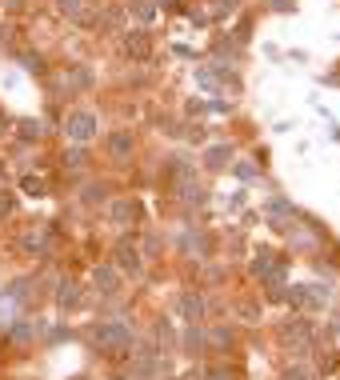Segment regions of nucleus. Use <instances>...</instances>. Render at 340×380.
Segmentation results:
<instances>
[{"label":"nucleus","instance_id":"obj_16","mask_svg":"<svg viewBox=\"0 0 340 380\" xmlns=\"http://www.w3.org/2000/svg\"><path fill=\"white\" fill-rule=\"evenodd\" d=\"M284 380H317V372H313V368H304V364H296V368L284 372Z\"/></svg>","mask_w":340,"mask_h":380},{"label":"nucleus","instance_id":"obj_24","mask_svg":"<svg viewBox=\"0 0 340 380\" xmlns=\"http://www.w3.org/2000/svg\"><path fill=\"white\" fill-rule=\"evenodd\" d=\"M337 380H340V377H337Z\"/></svg>","mask_w":340,"mask_h":380},{"label":"nucleus","instance_id":"obj_18","mask_svg":"<svg viewBox=\"0 0 340 380\" xmlns=\"http://www.w3.org/2000/svg\"><path fill=\"white\" fill-rule=\"evenodd\" d=\"M21 64H24L28 72H41V69H45V64H41V56H32V52H24V56H21Z\"/></svg>","mask_w":340,"mask_h":380},{"label":"nucleus","instance_id":"obj_20","mask_svg":"<svg viewBox=\"0 0 340 380\" xmlns=\"http://www.w3.org/2000/svg\"><path fill=\"white\" fill-rule=\"evenodd\" d=\"M12 336H16V340H28V336H32V324H16V329H12Z\"/></svg>","mask_w":340,"mask_h":380},{"label":"nucleus","instance_id":"obj_17","mask_svg":"<svg viewBox=\"0 0 340 380\" xmlns=\"http://www.w3.org/2000/svg\"><path fill=\"white\" fill-rule=\"evenodd\" d=\"M41 136V124L36 120H21V141H36Z\"/></svg>","mask_w":340,"mask_h":380},{"label":"nucleus","instance_id":"obj_5","mask_svg":"<svg viewBox=\"0 0 340 380\" xmlns=\"http://www.w3.org/2000/svg\"><path fill=\"white\" fill-rule=\"evenodd\" d=\"M177 309H181V320L196 324V320H204V296H201V292H181Z\"/></svg>","mask_w":340,"mask_h":380},{"label":"nucleus","instance_id":"obj_11","mask_svg":"<svg viewBox=\"0 0 340 380\" xmlns=\"http://www.w3.org/2000/svg\"><path fill=\"white\" fill-rule=\"evenodd\" d=\"M128 8H133L140 21H152V16H157V4H152V0H128Z\"/></svg>","mask_w":340,"mask_h":380},{"label":"nucleus","instance_id":"obj_4","mask_svg":"<svg viewBox=\"0 0 340 380\" xmlns=\"http://www.w3.org/2000/svg\"><path fill=\"white\" fill-rule=\"evenodd\" d=\"M109 216H113L116 228H128V224H136V220H140V204H136L133 196H124V200H116L113 209H109Z\"/></svg>","mask_w":340,"mask_h":380},{"label":"nucleus","instance_id":"obj_23","mask_svg":"<svg viewBox=\"0 0 340 380\" xmlns=\"http://www.w3.org/2000/svg\"><path fill=\"white\" fill-rule=\"evenodd\" d=\"M272 4H276V8H288V0H272Z\"/></svg>","mask_w":340,"mask_h":380},{"label":"nucleus","instance_id":"obj_12","mask_svg":"<svg viewBox=\"0 0 340 380\" xmlns=\"http://www.w3.org/2000/svg\"><path fill=\"white\" fill-rule=\"evenodd\" d=\"M56 8H60L65 16H72V21H80V16H84V4H80V0H56Z\"/></svg>","mask_w":340,"mask_h":380},{"label":"nucleus","instance_id":"obj_13","mask_svg":"<svg viewBox=\"0 0 340 380\" xmlns=\"http://www.w3.org/2000/svg\"><path fill=\"white\" fill-rule=\"evenodd\" d=\"M65 80H68V84H76V88H89V84H92V72L89 69H72Z\"/></svg>","mask_w":340,"mask_h":380},{"label":"nucleus","instance_id":"obj_2","mask_svg":"<svg viewBox=\"0 0 340 380\" xmlns=\"http://www.w3.org/2000/svg\"><path fill=\"white\" fill-rule=\"evenodd\" d=\"M65 132H68V141L89 144L92 136H96V117H92V112H68V120H65Z\"/></svg>","mask_w":340,"mask_h":380},{"label":"nucleus","instance_id":"obj_15","mask_svg":"<svg viewBox=\"0 0 340 380\" xmlns=\"http://www.w3.org/2000/svg\"><path fill=\"white\" fill-rule=\"evenodd\" d=\"M21 189L28 192V196H45V180H41V176H24Z\"/></svg>","mask_w":340,"mask_h":380},{"label":"nucleus","instance_id":"obj_9","mask_svg":"<svg viewBox=\"0 0 340 380\" xmlns=\"http://www.w3.org/2000/svg\"><path fill=\"white\" fill-rule=\"evenodd\" d=\"M80 285H72V281H65V285L56 288V309H80Z\"/></svg>","mask_w":340,"mask_h":380},{"label":"nucleus","instance_id":"obj_7","mask_svg":"<svg viewBox=\"0 0 340 380\" xmlns=\"http://www.w3.org/2000/svg\"><path fill=\"white\" fill-rule=\"evenodd\" d=\"M116 264H120V268H124V272H140V268H144V261H140V248H136V244H128V240H120V244H116Z\"/></svg>","mask_w":340,"mask_h":380},{"label":"nucleus","instance_id":"obj_10","mask_svg":"<svg viewBox=\"0 0 340 380\" xmlns=\"http://www.w3.org/2000/svg\"><path fill=\"white\" fill-rule=\"evenodd\" d=\"M228 161H232L228 144H216V148H208V156H204V165H208V168H225Z\"/></svg>","mask_w":340,"mask_h":380},{"label":"nucleus","instance_id":"obj_19","mask_svg":"<svg viewBox=\"0 0 340 380\" xmlns=\"http://www.w3.org/2000/svg\"><path fill=\"white\" fill-rule=\"evenodd\" d=\"M204 380H236V372H228V368H212Z\"/></svg>","mask_w":340,"mask_h":380},{"label":"nucleus","instance_id":"obj_8","mask_svg":"<svg viewBox=\"0 0 340 380\" xmlns=\"http://www.w3.org/2000/svg\"><path fill=\"white\" fill-rule=\"evenodd\" d=\"M109 152H113V161H128L133 156V132H124V128L113 132L109 136Z\"/></svg>","mask_w":340,"mask_h":380},{"label":"nucleus","instance_id":"obj_22","mask_svg":"<svg viewBox=\"0 0 340 380\" xmlns=\"http://www.w3.org/2000/svg\"><path fill=\"white\" fill-rule=\"evenodd\" d=\"M0 4H4V8H21V0H0Z\"/></svg>","mask_w":340,"mask_h":380},{"label":"nucleus","instance_id":"obj_14","mask_svg":"<svg viewBox=\"0 0 340 380\" xmlns=\"http://www.w3.org/2000/svg\"><path fill=\"white\" fill-rule=\"evenodd\" d=\"M12 209H16V196H12L8 189H0V220H8Z\"/></svg>","mask_w":340,"mask_h":380},{"label":"nucleus","instance_id":"obj_21","mask_svg":"<svg viewBox=\"0 0 340 380\" xmlns=\"http://www.w3.org/2000/svg\"><path fill=\"white\" fill-rule=\"evenodd\" d=\"M225 12H236V0H220L216 4V16H225Z\"/></svg>","mask_w":340,"mask_h":380},{"label":"nucleus","instance_id":"obj_3","mask_svg":"<svg viewBox=\"0 0 340 380\" xmlns=\"http://www.w3.org/2000/svg\"><path fill=\"white\" fill-rule=\"evenodd\" d=\"M92 288H96L100 296H116V288H120V276H116L113 264H96V268H92Z\"/></svg>","mask_w":340,"mask_h":380},{"label":"nucleus","instance_id":"obj_1","mask_svg":"<svg viewBox=\"0 0 340 380\" xmlns=\"http://www.w3.org/2000/svg\"><path fill=\"white\" fill-rule=\"evenodd\" d=\"M96 348L104 353V357H120V353H128L133 348V329L124 324V320H109V324H100L96 329Z\"/></svg>","mask_w":340,"mask_h":380},{"label":"nucleus","instance_id":"obj_6","mask_svg":"<svg viewBox=\"0 0 340 380\" xmlns=\"http://www.w3.org/2000/svg\"><path fill=\"white\" fill-rule=\"evenodd\" d=\"M124 52H128L133 60H148V56H152V40H148V32H124Z\"/></svg>","mask_w":340,"mask_h":380}]
</instances>
